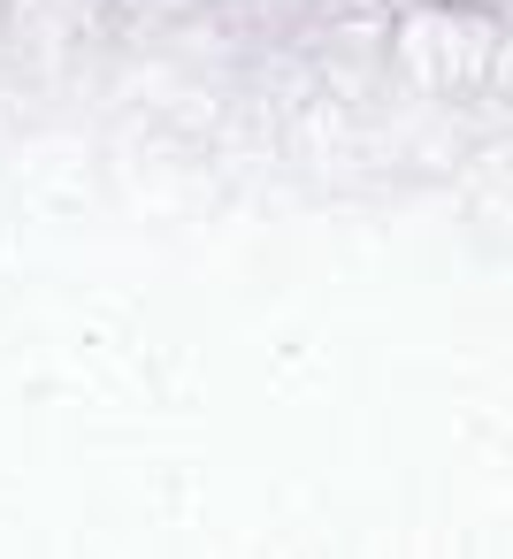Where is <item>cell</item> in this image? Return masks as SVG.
Masks as SVG:
<instances>
[{"label":"cell","mask_w":513,"mask_h":559,"mask_svg":"<svg viewBox=\"0 0 513 559\" xmlns=\"http://www.w3.org/2000/svg\"><path fill=\"white\" fill-rule=\"evenodd\" d=\"M475 47H482V32L444 24V16L406 24V55H414V70H421V78H475V70H482V62H475Z\"/></svg>","instance_id":"6da1fadb"}]
</instances>
